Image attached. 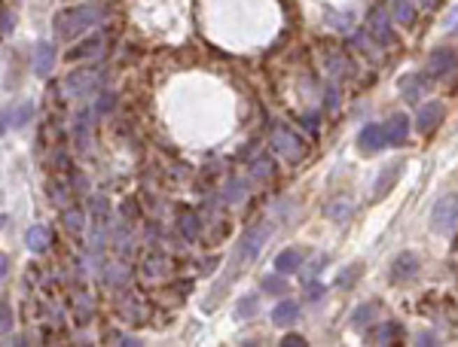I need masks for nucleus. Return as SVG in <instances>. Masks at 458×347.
Here are the masks:
<instances>
[{
    "label": "nucleus",
    "instance_id": "obj_18",
    "mask_svg": "<svg viewBox=\"0 0 458 347\" xmlns=\"http://www.w3.org/2000/svg\"><path fill=\"white\" fill-rule=\"evenodd\" d=\"M55 64V46L52 43H37V52H34V73L37 76H49Z\"/></svg>",
    "mask_w": 458,
    "mask_h": 347
},
{
    "label": "nucleus",
    "instance_id": "obj_7",
    "mask_svg": "<svg viewBox=\"0 0 458 347\" xmlns=\"http://www.w3.org/2000/svg\"><path fill=\"white\" fill-rule=\"evenodd\" d=\"M357 149L364 156H373V152L385 149V131H382V122H366L361 134H357Z\"/></svg>",
    "mask_w": 458,
    "mask_h": 347
},
{
    "label": "nucleus",
    "instance_id": "obj_36",
    "mask_svg": "<svg viewBox=\"0 0 458 347\" xmlns=\"http://www.w3.org/2000/svg\"><path fill=\"white\" fill-rule=\"evenodd\" d=\"M281 344H285V347H290V344L303 347V344H306V338H303V335H287V338H281Z\"/></svg>",
    "mask_w": 458,
    "mask_h": 347
},
{
    "label": "nucleus",
    "instance_id": "obj_39",
    "mask_svg": "<svg viewBox=\"0 0 458 347\" xmlns=\"http://www.w3.org/2000/svg\"><path fill=\"white\" fill-rule=\"evenodd\" d=\"M6 119H10V113H3V110H0V134H3V131H6V125H10Z\"/></svg>",
    "mask_w": 458,
    "mask_h": 347
},
{
    "label": "nucleus",
    "instance_id": "obj_34",
    "mask_svg": "<svg viewBox=\"0 0 458 347\" xmlns=\"http://www.w3.org/2000/svg\"><path fill=\"white\" fill-rule=\"evenodd\" d=\"M306 299H309V302L324 299V283H309V286H306Z\"/></svg>",
    "mask_w": 458,
    "mask_h": 347
},
{
    "label": "nucleus",
    "instance_id": "obj_31",
    "mask_svg": "<svg viewBox=\"0 0 458 347\" xmlns=\"http://www.w3.org/2000/svg\"><path fill=\"white\" fill-rule=\"evenodd\" d=\"M180 228H183V235H187V238L193 241L196 235H199V223H196V216H193V214H187V216L180 219Z\"/></svg>",
    "mask_w": 458,
    "mask_h": 347
},
{
    "label": "nucleus",
    "instance_id": "obj_6",
    "mask_svg": "<svg viewBox=\"0 0 458 347\" xmlns=\"http://www.w3.org/2000/svg\"><path fill=\"white\" fill-rule=\"evenodd\" d=\"M431 89V76L424 71H415V73H406L401 80V95L406 104H415V101H422L424 95H428Z\"/></svg>",
    "mask_w": 458,
    "mask_h": 347
},
{
    "label": "nucleus",
    "instance_id": "obj_4",
    "mask_svg": "<svg viewBox=\"0 0 458 347\" xmlns=\"http://www.w3.org/2000/svg\"><path fill=\"white\" fill-rule=\"evenodd\" d=\"M458 71V52L449 46H440L434 52L428 55V64H424V73L431 76V80H443V76L455 73Z\"/></svg>",
    "mask_w": 458,
    "mask_h": 347
},
{
    "label": "nucleus",
    "instance_id": "obj_40",
    "mask_svg": "<svg viewBox=\"0 0 458 347\" xmlns=\"http://www.w3.org/2000/svg\"><path fill=\"white\" fill-rule=\"evenodd\" d=\"M3 274H6V259L0 256V277H3Z\"/></svg>",
    "mask_w": 458,
    "mask_h": 347
},
{
    "label": "nucleus",
    "instance_id": "obj_35",
    "mask_svg": "<svg viewBox=\"0 0 458 347\" xmlns=\"http://www.w3.org/2000/svg\"><path fill=\"white\" fill-rule=\"evenodd\" d=\"M113 107V95L110 91H104V98H101V104H95V113H107V110Z\"/></svg>",
    "mask_w": 458,
    "mask_h": 347
},
{
    "label": "nucleus",
    "instance_id": "obj_13",
    "mask_svg": "<svg viewBox=\"0 0 458 347\" xmlns=\"http://www.w3.org/2000/svg\"><path fill=\"white\" fill-rule=\"evenodd\" d=\"M364 341L366 344H401L403 341V326L401 323H382L376 329H370Z\"/></svg>",
    "mask_w": 458,
    "mask_h": 347
},
{
    "label": "nucleus",
    "instance_id": "obj_33",
    "mask_svg": "<svg viewBox=\"0 0 458 347\" xmlns=\"http://www.w3.org/2000/svg\"><path fill=\"white\" fill-rule=\"evenodd\" d=\"M10 329H13V314L6 304H0V335H6Z\"/></svg>",
    "mask_w": 458,
    "mask_h": 347
},
{
    "label": "nucleus",
    "instance_id": "obj_29",
    "mask_svg": "<svg viewBox=\"0 0 458 347\" xmlns=\"http://www.w3.org/2000/svg\"><path fill=\"white\" fill-rule=\"evenodd\" d=\"M13 28H15V13L3 6V10H0V34L6 37V34H13Z\"/></svg>",
    "mask_w": 458,
    "mask_h": 347
},
{
    "label": "nucleus",
    "instance_id": "obj_12",
    "mask_svg": "<svg viewBox=\"0 0 458 347\" xmlns=\"http://www.w3.org/2000/svg\"><path fill=\"white\" fill-rule=\"evenodd\" d=\"M382 131H385V147H403L410 138V119L397 113L388 122H382Z\"/></svg>",
    "mask_w": 458,
    "mask_h": 347
},
{
    "label": "nucleus",
    "instance_id": "obj_5",
    "mask_svg": "<svg viewBox=\"0 0 458 347\" xmlns=\"http://www.w3.org/2000/svg\"><path fill=\"white\" fill-rule=\"evenodd\" d=\"M419 274V256L410 250H403V253H397L394 262H391V283H406V281H413V277Z\"/></svg>",
    "mask_w": 458,
    "mask_h": 347
},
{
    "label": "nucleus",
    "instance_id": "obj_2",
    "mask_svg": "<svg viewBox=\"0 0 458 347\" xmlns=\"http://www.w3.org/2000/svg\"><path fill=\"white\" fill-rule=\"evenodd\" d=\"M458 226V192H449L431 210V228L437 235H452Z\"/></svg>",
    "mask_w": 458,
    "mask_h": 347
},
{
    "label": "nucleus",
    "instance_id": "obj_27",
    "mask_svg": "<svg viewBox=\"0 0 458 347\" xmlns=\"http://www.w3.org/2000/svg\"><path fill=\"white\" fill-rule=\"evenodd\" d=\"M263 290L269 295H285L287 293V283H285V274H275V277H266L263 281Z\"/></svg>",
    "mask_w": 458,
    "mask_h": 347
},
{
    "label": "nucleus",
    "instance_id": "obj_9",
    "mask_svg": "<svg viewBox=\"0 0 458 347\" xmlns=\"http://www.w3.org/2000/svg\"><path fill=\"white\" fill-rule=\"evenodd\" d=\"M272 147L278 149L285 158H290V162L303 158V143H299L296 134L287 131V128H275V131H272Z\"/></svg>",
    "mask_w": 458,
    "mask_h": 347
},
{
    "label": "nucleus",
    "instance_id": "obj_14",
    "mask_svg": "<svg viewBox=\"0 0 458 347\" xmlns=\"http://www.w3.org/2000/svg\"><path fill=\"white\" fill-rule=\"evenodd\" d=\"M440 116H443V104L440 101H431V104H422L419 113H415V131L428 134L434 125L440 122Z\"/></svg>",
    "mask_w": 458,
    "mask_h": 347
},
{
    "label": "nucleus",
    "instance_id": "obj_16",
    "mask_svg": "<svg viewBox=\"0 0 458 347\" xmlns=\"http://www.w3.org/2000/svg\"><path fill=\"white\" fill-rule=\"evenodd\" d=\"M101 43H104V37L101 34H95V37H89V40H83L80 46H73V49H68V61H83V58H92V55H98L101 52Z\"/></svg>",
    "mask_w": 458,
    "mask_h": 347
},
{
    "label": "nucleus",
    "instance_id": "obj_37",
    "mask_svg": "<svg viewBox=\"0 0 458 347\" xmlns=\"http://www.w3.org/2000/svg\"><path fill=\"white\" fill-rule=\"evenodd\" d=\"M415 344H437V338L431 335V332H422L419 338H415Z\"/></svg>",
    "mask_w": 458,
    "mask_h": 347
},
{
    "label": "nucleus",
    "instance_id": "obj_24",
    "mask_svg": "<svg viewBox=\"0 0 458 347\" xmlns=\"http://www.w3.org/2000/svg\"><path fill=\"white\" fill-rule=\"evenodd\" d=\"M257 308H260V299H257V295H245V299L238 302L236 314H238V320H248V317L257 314Z\"/></svg>",
    "mask_w": 458,
    "mask_h": 347
},
{
    "label": "nucleus",
    "instance_id": "obj_41",
    "mask_svg": "<svg viewBox=\"0 0 458 347\" xmlns=\"http://www.w3.org/2000/svg\"><path fill=\"white\" fill-rule=\"evenodd\" d=\"M419 6H434V0H415Z\"/></svg>",
    "mask_w": 458,
    "mask_h": 347
},
{
    "label": "nucleus",
    "instance_id": "obj_25",
    "mask_svg": "<svg viewBox=\"0 0 458 347\" xmlns=\"http://www.w3.org/2000/svg\"><path fill=\"white\" fill-rule=\"evenodd\" d=\"M355 46L361 49V52H366L370 58H379V49H376V40H373V34L366 31V34H357L355 37Z\"/></svg>",
    "mask_w": 458,
    "mask_h": 347
},
{
    "label": "nucleus",
    "instance_id": "obj_10",
    "mask_svg": "<svg viewBox=\"0 0 458 347\" xmlns=\"http://www.w3.org/2000/svg\"><path fill=\"white\" fill-rule=\"evenodd\" d=\"M401 174H403V162H391V165H385L379 171V177H376V183H373V198H385L391 189L397 186V180H401Z\"/></svg>",
    "mask_w": 458,
    "mask_h": 347
},
{
    "label": "nucleus",
    "instance_id": "obj_1",
    "mask_svg": "<svg viewBox=\"0 0 458 347\" xmlns=\"http://www.w3.org/2000/svg\"><path fill=\"white\" fill-rule=\"evenodd\" d=\"M104 15H107V10L98 3L73 6V10H64V13L55 15V31L62 40H73V37H80L83 31H89L92 24H98Z\"/></svg>",
    "mask_w": 458,
    "mask_h": 347
},
{
    "label": "nucleus",
    "instance_id": "obj_22",
    "mask_svg": "<svg viewBox=\"0 0 458 347\" xmlns=\"http://www.w3.org/2000/svg\"><path fill=\"white\" fill-rule=\"evenodd\" d=\"M394 19L401 24L415 22V0H394Z\"/></svg>",
    "mask_w": 458,
    "mask_h": 347
},
{
    "label": "nucleus",
    "instance_id": "obj_19",
    "mask_svg": "<svg viewBox=\"0 0 458 347\" xmlns=\"http://www.w3.org/2000/svg\"><path fill=\"white\" fill-rule=\"evenodd\" d=\"M296 317H299V304L294 299H285L278 308L272 311V323L275 326H290V323H296Z\"/></svg>",
    "mask_w": 458,
    "mask_h": 347
},
{
    "label": "nucleus",
    "instance_id": "obj_32",
    "mask_svg": "<svg viewBox=\"0 0 458 347\" xmlns=\"http://www.w3.org/2000/svg\"><path fill=\"white\" fill-rule=\"evenodd\" d=\"M64 226L73 228V232H83V214L80 210H68V214H64Z\"/></svg>",
    "mask_w": 458,
    "mask_h": 347
},
{
    "label": "nucleus",
    "instance_id": "obj_15",
    "mask_svg": "<svg viewBox=\"0 0 458 347\" xmlns=\"http://www.w3.org/2000/svg\"><path fill=\"white\" fill-rule=\"evenodd\" d=\"M299 268H303V250L287 247V250H281L278 256H275V272L278 274H296Z\"/></svg>",
    "mask_w": 458,
    "mask_h": 347
},
{
    "label": "nucleus",
    "instance_id": "obj_8",
    "mask_svg": "<svg viewBox=\"0 0 458 347\" xmlns=\"http://www.w3.org/2000/svg\"><path fill=\"white\" fill-rule=\"evenodd\" d=\"M101 80H104V73H98V71H92V73L73 71L68 80H64V89H68V95L80 98V95H89L92 89H98V82H101Z\"/></svg>",
    "mask_w": 458,
    "mask_h": 347
},
{
    "label": "nucleus",
    "instance_id": "obj_20",
    "mask_svg": "<svg viewBox=\"0 0 458 347\" xmlns=\"http://www.w3.org/2000/svg\"><path fill=\"white\" fill-rule=\"evenodd\" d=\"M376 314H379V302H366V304H361V308L355 311L352 326H355V329H361V332H366V326L376 323Z\"/></svg>",
    "mask_w": 458,
    "mask_h": 347
},
{
    "label": "nucleus",
    "instance_id": "obj_26",
    "mask_svg": "<svg viewBox=\"0 0 458 347\" xmlns=\"http://www.w3.org/2000/svg\"><path fill=\"white\" fill-rule=\"evenodd\" d=\"M327 19H330V28L348 34V31H352V19H355V15L352 13H327Z\"/></svg>",
    "mask_w": 458,
    "mask_h": 347
},
{
    "label": "nucleus",
    "instance_id": "obj_23",
    "mask_svg": "<svg viewBox=\"0 0 458 347\" xmlns=\"http://www.w3.org/2000/svg\"><path fill=\"white\" fill-rule=\"evenodd\" d=\"M352 210H355L352 201H333L327 207V216L336 219V223H348V219H352Z\"/></svg>",
    "mask_w": 458,
    "mask_h": 347
},
{
    "label": "nucleus",
    "instance_id": "obj_28",
    "mask_svg": "<svg viewBox=\"0 0 458 347\" xmlns=\"http://www.w3.org/2000/svg\"><path fill=\"white\" fill-rule=\"evenodd\" d=\"M357 277H361V265H357V262H355V265H348L345 272H339V281H336V283L343 286V290H352Z\"/></svg>",
    "mask_w": 458,
    "mask_h": 347
},
{
    "label": "nucleus",
    "instance_id": "obj_21",
    "mask_svg": "<svg viewBox=\"0 0 458 347\" xmlns=\"http://www.w3.org/2000/svg\"><path fill=\"white\" fill-rule=\"evenodd\" d=\"M10 116H13L10 125H15V128H24V125L31 122V116H34V101H19Z\"/></svg>",
    "mask_w": 458,
    "mask_h": 347
},
{
    "label": "nucleus",
    "instance_id": "obj_17",
    "mask_svg": "<svg viewBox=\"0 0 458 347\" xmlns=\"http://www.w3.org/2000/svg\"><path fill=\"white\" fill-rule=\"evenodd\" d=\"M24 244H28L31 253H46L49 244H52V235H49V228H43V226H31L28 232H24Z\"/></svg>",
    "mask_w": 458,
    "mask_h": 347
},
{
    "label": "nucleus",
    "instance_id": "obj_38",
    "mask_svg": "<svg viewBox=\"0 0 458 347\" xmlns=\"http://www.w3.org/2000/svg\"><path fill=\"white\" fill-rule=\"evenodd\" d=\"M254 168H257V171H254L257 177H266V174H272V165H269V168H266V162H257Z\"/></svg>",
    "mask_w": 458,
    "mask_h": 347
},
{
    "label": "nucleus",
    "instance_id": "obj_30",
    "mask_svg": "<svg viewBox=\"0 0 458 347\" xmlns=\"http://www.w3.org/2000/svg\"><path fill=\"white\" fill-rule=\"evenodd\" d=\"M309 265H312V268H306V272H303V268H299V272H296V274H303L306 281H309V277H315V274H321V272H324V265H327V256H324V253H321V256L315 259V262H309Z\"/></svg>",
    "mask_w": 458,
    "mask_h": 347
},
{
    "label": "nucleus",
    "instance_id": "obj_3",
    "mask_svg": "<svg viewBox=\"0 0 458 347\" xmlns=\"http://www.w3.org/2000/svg\"><path fill=\"white\" fill-rule=\"evenodd\" d=\"M269 235H272V226H269V223H257V226L248 228L245 238H241V244H238L236 262H251L257 253H260L263 244L269 241Z\"/></svg>",
    "mask_w": 458,
    "mask_h": 347
},
{
    "label": "nucleus",
    "instance_id": "obj_11",
    "mask_svg": "<svg viewBox=\"0 0 458 347\" xmlns=\"http://www.w3.org/2000/svg\"><path fill=\"white\" fill-rule=\"evenodd\" d=\"M366 31L373 34V40L382 46H394V31H391V22H388V15L385 10H373L370 13V22H366Z\"/></svg>",
    "mask_w": 458,
    "mask_h": 347
}]
</instances>
